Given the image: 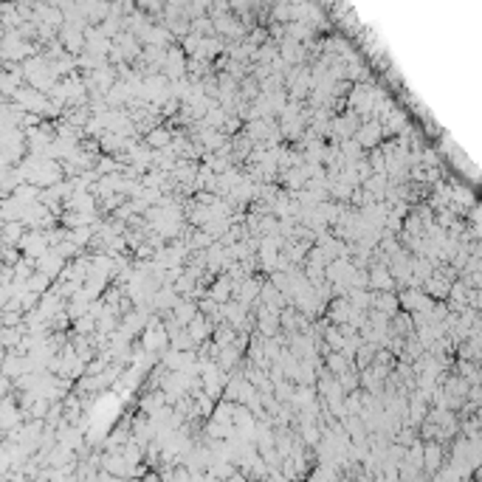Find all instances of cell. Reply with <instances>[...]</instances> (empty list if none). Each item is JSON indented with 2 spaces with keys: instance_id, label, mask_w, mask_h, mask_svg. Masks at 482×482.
<instances>
[{
  "instance_id": "obj_1",
  "label": "cell",
  "mask_w": 482,
  "mask_h": 482,
  "mask_svg": "<svg viewBox=\"0 0 482 482\" xmlns=\"http://www.w3.org/2000/svg\"><path fill=\"white\" fill-rule=\"evenodd\" d=\"M378 133H381V127L378 124H372V127H361L359 130V144H375L378 142Z\"/></svg>"
}]
</instances>
